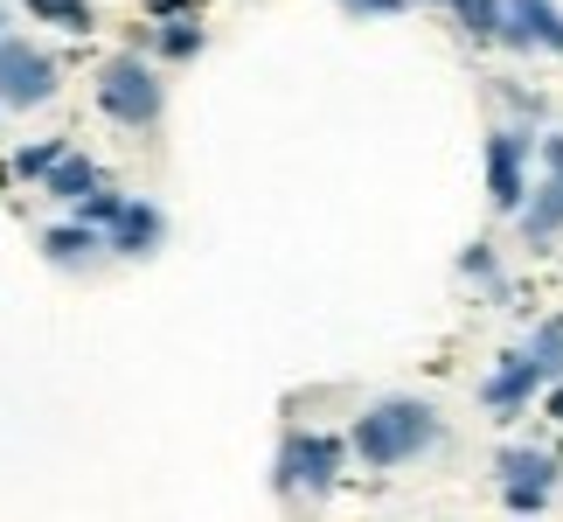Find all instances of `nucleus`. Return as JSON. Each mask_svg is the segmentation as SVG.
<instances>
[{
	"instance_id": "f03ea898",
	"label": "nucleus",
	"mask_w": 563,
	"mask_h": 522,
	"mask_svg": "<svg viewBox=\"0 0 563 522\" xmlns=\"http://www.w3.org/2000/svg\"><path fill=\"white\" fill-rule=\"evenodd\" d=\"M355 446H341L328 439V432H307V425H292L286 439H278V460H272V488H278V502H320V494H334L341 481V460H349Z\"/></svg>"
},
{
	"instance_id": "9b49d317",
	"label": "nucleus",
	"mask_w": 563,
	"mask_h": 522,
	"mask_svg": "<svg viewBox=\"0 0 563 522\" xmlns=\"http://www.w3.org/2000/svg\"><path fill=\"white\" fill-rule=\"evenodd\" d=\"M98 251H112V237H104L98 224H84L77 209L63 216V224L42 230V258H49V265H91Z\"/></svg>"
},
{
	"instance_id": "b1692460",
	"label": "nucleus",
	"mask_w": 563,
	"mask_h": 522,
	"mask_svg": "<svg viewBox=\"0 0 563 522\" xmlns=\"http://www.w3.org/2000/svg\"><path fill=\"white\" fill-rule=\"evenodd\" d=\"M0 35H8V14H0Z\"/></svg>"
},
{
	"instance_id": "393cba45",
	"label": "nucleus",
	"mask_w": 563,
	"mask_h": 522,
	"mask_svg": "<svg viewBox=\"0 0 563 522\" xmlns=\"http://www.w3.org/2000/svg\"><path fill=\"white\" fill-rule=\"evenodd\" d=\"M341 8H349V0H341Z\"/></svg>"
},
{
	"instance_id": "412c9836",
	"label": "nucleus",
	"mask_w": 563,
	"mask_h": 522,
	"mask_svg": "<svg viewBox=\"0 0 563 522\" xmlns=\"http://www.w3.org/2000/svg\"><path fill=\"white\" fill-rule=\"evenodd\" d=\"M349 8H355V14H397L404 0H349Z\"/></svg>"
},
{
	"instance_id": "6ab92c4d",
	"label": "nucleus",
	"mask_w": 563,
	"mask_h": 522,
	"mask_svg": "<svg viewBox=\"0 0 563 522\" xmlns=\"http://www.w3.org/2000/svg\"><path fill=\"white\" fill-rule=\"evenodd\" d=\"M536 161H543V167H563V133H536Z\"/></svg>"
},
{
	"instance_id": "dca6fc26",
	"label": "nucleus",
	"mask_w": 563,
	"mask_h": 522,
	"mask_svg": "<svg viewBox=\"0 0 563 522\" xmlns=\"http://www.w3.org/2000/svg\"><path fill=\"white\" fill-rule=\"evenodd\" d=\"M452 14H460V29H466L473 42H501L508 0H452Z\"/></svg>"
},
{
	"instance_id": "6e6552de",
	"label": "nucleus",
	"mask_w": 563,
	"mask_h": 522,
	"mask_svg": "<svg viewBox=\"0 0 563 522\" xmlns=\"http://www.w3.org/2000/svg\"><path fill=\"white\" fill-rule=\"evenodd\" d=\"M501 50H515V56H536V50L563 56V8L556 0H508Z\"/></svg>"
},
{
	"instance_id": "f257e3e1",
	"label": "nucleus",
	"mask_w": 563,
	"mask_h": 522,
	"mask_svg": "<svg viewBox=\"0 0 563 522\" xmlns=\"http://www.w3.org/2000/svg\"><path fill=\"white\" fill-rule=\"evenodd\" d=\"M439 439H445V418H439V411H431L424 398H376V404L349 425L355 460H362V467H376V474L410 467L418 453H431Z\"/></svg>"
},
{
	"instance_id": "4468645a",
	"label": "nucleus",
	"mask_w": 563,
	"mask_h": 522,
	"mask_svg": "<svg viewBox=\"0 0 563 522\" xmlns=\"http://www.w3.org/2000/svg\"><path fill=\"white\" fill-rule=\"evenodd\" d=\"M460 279H473L487 300H508V279H501V258H494L487 237H473V244L460 251Z\"/></svg>"
},
{
	"instance_id": "a211bd4d",
	"label": "nucleus",
	"mask_w": 563,
	"mask_h": 522,
	"mask_svg": "<svg viewBox=\"0 0 563 522\" xmlns=\"http://www.w3.org/2000/svg\"><path fill=\"white\" fill-rule=\"evenodd\" d=\"M63 154H70V140H35V146H21V154H14V174H21V182H42V174H49Z\"/></svg>"
},
{
	"instance_id": "ddd939ff",
	"label": "nucleus",
	"mask_w": 563,
	"mask_h": 522,
	"mask_svg": "<svg viewBox=\"0 0 563 522\" xmlns=\"http://www.w3.org/2000/svg\"><path fill=\"white\" fill-rule=\"evenodd\" d=\"M202 8H195V14H167V21H154V50L167 56V63H195V56H202Z\"/></svg>"
},
{
	"instance_id": "2eb2a0df",
	"label": "nucleus",
	"mask_w": 563,
	"mask_h": 522,
	"mask_svg": "<svg viewBox=\"0 0 563 522\" xmlns=\"http://www.w3.org/2000/svg\"><path fill=\"white\" fill-rule=\"evenodd\" d=\"M21 8H29L42 29H63V35H91V0H21Z\"/></svg>"
},
{
	"instance_id": "423d86ee",
	"label": "nucleus",
	"mask_w": 563,
	"mask_h": 522,
	"mask_svg": "<svg viewBox=\"0 0 563 522\" xmlns=\"http://www.w3.org/2000/svg\"><path fill=\"white\" fill-rule=\"evenodd\" d=\"M494 474H501V502H508L515 515H543L550 494H556L563 460H556V453H543V446H501Z\"/></svg>"
},
{
	"instance_id": "4be33fe9",
	"label": "nucleus",
	"mask_w": 563,
	"mask_h": 522,
	"mask_svg": "<svg viewBox=\"0 0 563 522\" xmlns=\"http://www.w3.org/2000/svg\"><path fill=\"white\" fill-rule=\"evenodd\" d=\"M543 411H550V418H556V425H563V377H556V383H550V390H543Z\"/></svg>"
},
{
	"instance_id": "f3484780",
	"label": "nucleus",
	"mask_w": 563,
	"mask_h": 522,
	"mask_svg": "<svg viewBox=\"0 0 563 522\" xmlns=\"http://www.w3.org/2000/svg\"><path fill=\"white\" fill-rule=\"evenodd\" d=\"M529 356H536V369L556 383L563 377V314H550V320H536L529 328Z\"/></svg>"
},
{
	"instance_id": "f8f14e48",
	"label": "nucleus",
	"mask_w": 563,
	"mask_h": 522,
	"mask_svg": "<svg viewBox=\"0 0 563 522\" xmlns=\"http://www.w3.org/2000/svg\"><path fill=\"white\" fill-rule=\"evenodd\" d=\"M91 188H104V174H98L91 154H77V146H70V154H63L49 174H42V195H49V203H63V209H77Z\"/></svg>"
},
{
	"instance_id": "0eeeda50",
	"label": "nucleus",
	"mask_w": 563,
	"mask_h": 522,
	"mask_svg": "<svg viewBox=\"0 0 563 522\" xmlns=\"http://www.w3.org/2000/svg\"><path fill=\"white\" fill-rule=\"evenodd\" d=\"M543 390H550V377L536 369V356L529 348H508V356L481 377V404L494 418H515V411H529V398H543Z\"/></svg>"
},
{
	"instance_id": "20e7f679",
	"label": "nucleus",
	"mask_w": 563,
	"mask_h": 522,
	"mask_svg": "<svg viewBox=\"0 0 563 522\" xmlns=\"http://www.w3.org/2000/svg\"><path fill=\"white\" fill-rule=\"evenodd\" d=\"M56 84H63V70H56V56L42 50V42L0 35V105H8V112H35V105H49Z\"/></svg>"
},
{
	"instance_id": "39448f33",
	"label": "nucleus",
	"mask_w": 563,
	"mask_h": 522,
	"mask_svg": "<svg viewBox=\"0 0 563 522\" xmlns=\"http://www.w3.org/2000/svg\"><path fill=\"white\" fill-rule=\"evenodd\" d=\"M529 161H536V133L529 126H494L487 133V203L501 209V216H515L529 203Z\"/></svg>"
},
{
	"instance_id": "5701e85b",
	"label": "nucleus",
	"mask_w": 563,
	"mask_h": 522,
	"mask_svg": "<svg viewBox=\"0 0 563 522\" xmlns=\"http://www.w3.org/2000/svg\"><path fill=\"white\" fill-rule=\"evenodd\" d=\"M418 8H452V0H418Z\"/></svg>"
},
{
	"instance_id": "1a4fd4ad",
	"label": "nucleus",
	"mask_w": 563,
	"mask_h": 522,
	"mask_svg": "<svg viewBox=\"0 0 563 522\" xmlns=\"http://www.w3.org/2000/svg\"><path fill=\"white\" fill-rule=\"evenodd\" d=\"M515 224H522V244H556L563 237V167H543V182L529 188V203L515 209Z\"/></svg>"
},
{
	"instance_id": "7ed1b4c3",
	"label": "nucleus",
	"mask_w": 563,
	"mask_h": 522,
	"mask_svg": "<svg viewBox=\"0 0 563 522\" xmlns=\"http://www.w3.org/2000/svg\"><path fill=\"white\" fill-rule=\"evenodd\" d=\"M98 112L112 119V126H125V133H146V126H161V112H167V84H161V70H154L140 50L112 56V63L98 70Z\"/></svg>"
},
{
	"instance_id": "9d476101",
	"label": "nucleus",
	"mask_w": 563,
	"mask_h": 522,
	"mask_svg": "<svg viewBox=\"0 0 563 522\" xmlns=\"http://www.w3.org/2000/svg\"><path fill=\"white\" fill-rule=\"evenodd\" d=\"M104 237H112L119 258H154L161 237H167V216L146 203V195H125V209L112 216V230H104Z\"/></svg>"
},
{
	"instance_id": "aec40b11",
	"label": "nucleus",
	"mask_w": 563,
	"mask_h": 522,
	"mask_svg": "<svg viewBox=\"0 0 563 522\" xmlns=\"http://www.w3.org/2000/svg\"><path fill=\"white\" fill-rule=\"evenodd\" d=\"M195 8H202V0H146V14H154V21H167V14H195Z\"/></svg>"
}]
</instances>
